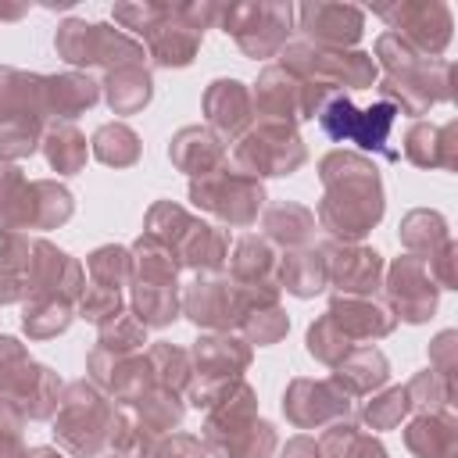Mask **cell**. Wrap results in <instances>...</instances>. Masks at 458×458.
Segmentation results:
<instances>
[{
  "mask_svg": "<svg viewBox=\"0 0 458 458\" xmlns=\"http://www.w3.org/2000/svg\"><path fill=\"white\" fill-rule=\"evenodd\" d=\"M390 125H394V104H376L372 111H354V104L347 97H336L322 111V129L333 140H347L365 150H383Z\"/></svg>",
  "mask_w": 458,
  "mask_h": 458,
  "instance_id": "obj_1",
  "label": "cell"
}]
</instances>
